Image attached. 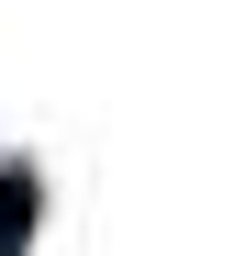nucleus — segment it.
Instances as JSON below:
<instances>
[{"label":"nucleus","mask_w":245,"mask_h":256,"mask_svg":"<svg viewBox=\"0 0 245 256\" xmlns=\"http://www.w3.org/2000/svg\"><path fill=\"white\" fill-rule=\"evenodd\" d=\"M34 223H45V178L0 167V256H34Z\"/></svg>","instance_id":"nucleus-1"}]
</instances>
